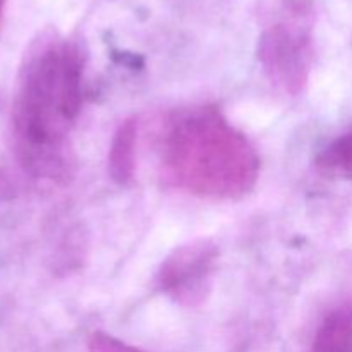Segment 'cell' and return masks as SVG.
<instances>
[{
	"label": "cell",
	"mask_w": 352,
	"mask_h": 352,
	"mask_svg": "<svg viewBox=\"0 0 352 352\" xmlns=\"http://www.w3.org/2000/svg\"><path fill=\"white\" fill-rule=\"evenodd\" d=\"M309 352H352V301L323 318Z\"/></svg>",
	"instance_id": "cell-6"
},
{
	"label": "cell",
	"mask_w": 352,
	"mask_h": 352,
	"mask_svg": "<svg viewBox=\"0 0 352 352\" xmlns=\"http://www.w3.org/2000/svg\"><path fill=\"white\" fill-rule=\"evenodd\" d=\"M158 155L165 181L203 199H239L260 177L256 148L215 105L172 113L158 136Z\"/></svg>",
	"instance_id": "cell-2"
},
{
	"label": "cell",
	"mask_w": 352,
	"mask_h": 352,
	"mask_svg": "<svg viewBox=\"0 0 352 352\" xmlns=\"http://www.w3.org/2000/svg\"><path fill=\"white\" fill-rule=\"evenodd\" d=\"M219 263V248L210 239H196L175 248L158 270V287L186 308L208 299Z\"/></svg>",
	"instance_id": "cell-4"
},
{
	"label": "cell",
	"mask_w": 352,
	"mask_h": 352,
	"mask_svg": "<svg viewBox=\"0 0 352 352\" xmlns=\"http://www.w3.org/2000/svg\"><path fill=\"white\" fill-rule=\"evenodd\" d=\"M138 122L126 120L116 131L109 151V172L120 186H129L136 175Z\"/></svg>",
	"instance_id": "cell-5"
},
{
	"label": "cell",
	"mask_w": 352,
	"mask_h": 352,
	"mask_svg": "<svg viewBox=\"0 0 352 352\" xmlns=\"http://www.w3.org/2000/svg\"><path fill=\"white\" fill-rule=\"evenodd\" d=\"M6 2H7V0H0V23H2V17H3V9H6Z\"/></svg>",
	"instance_id": "cell-9"
},
{
	"label": "cell",
	"mask_w": 352,
	"mask_h": 352,
	"mask_svg": "<svg viewBox=\"0 0 352 352\" xmlns=\"http://www.w3.org/2000/svg\"><path fill=\"white\" fill-rule=\"evenodd\" d=\"M88 351L89 352H146L140 347L129 346L116 337L109 336L103 332H93L88 339Z\"/></svg>",
	"instance_id": "cell-8"
},
{
	"label": "cell",
	"mask_w": 352,
	"mask_h": 352,
	"mask_svg": "<svg viewBox=\"0 0 352 352\" xmlns=\"http://www.w3.org/2000/svg\"><path fill=\"white\" fill-rule=\"evenodd\" d=\"M86 55L81 43L43 34L28 52L12 103L17 157L36 179L65 181L72 174L71 138L82 107Z\"/></svg>",
	"instance_id": "cell-1"
},
{
	"label": "cell",
	"mask_w": 352,
	"mask_h": 352,
	"mask_svg": "<svg viewBox=\"0 0 352 352\" xmlns=\"http://www.w3.org/2000/svg\"><path fill=\"white\" fill-rule=\"evenodd\" d=\"M320 172L352 182V131L337 136L315 160Z\"/></svg>",
	"instance_id": "cell-7"
},
{
	"label": "cell",
	"mask_w": 352,
	"mask_h": 352,
	"mask_svg": "<svg viewBox=\"0 0 352 352\" xmlns=\"http://www.w3.org/2000/svg\"><path fill=\"white\" fill-rule=\"evenodd\" d=\"M315 57V2L274 0L258 41V58L267 78L287 95L308 85Z\"/></svg>",
	"instance_id": "cell-3"
}]
</instances>
